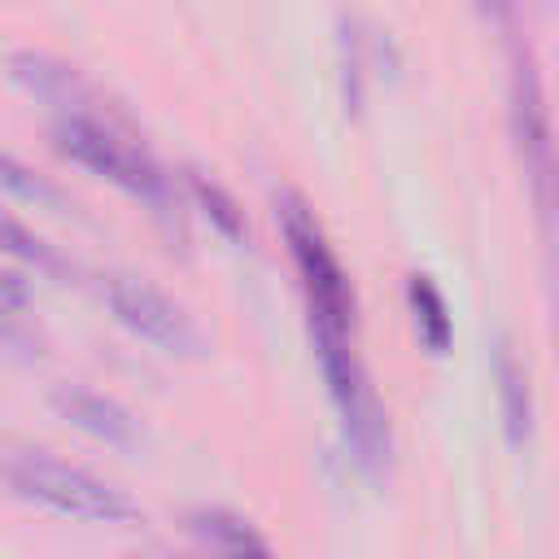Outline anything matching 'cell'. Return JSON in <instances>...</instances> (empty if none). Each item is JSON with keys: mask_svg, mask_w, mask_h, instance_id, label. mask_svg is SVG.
I'll return each instance as SVG.
<instances>
[{"mask_svg": "<svg viewBox=\"0 0 559 559\" xmlns=\"http://www.w3.org/2000/svg\"><path fill=\"white\" fill-rule=\"evenodd\" d=\"M4 485L13 498L48 507L57 515L70 520H87V524H114V528H140L144 524V507L114 489L109 480L92 476L87 467L61 463L48 450H9L4 454Z\"/></svg>", "mask_w": 559, "mask_h": 559, "instance_id": "6da1fadb", "label": "cell"}, {"mask_svg": "<svg viewBox=\"0 0 559 559\" xmlns=\"http://www.w3.org/2000/svg\"><path fill=\"white\" fill-rule=\"evenodd\" d=\"M52 144L61 157H70L74 166L100 175L105 183L122 188L127 197H135L140 205H148L153 214H170L175 192L166 170L148 157L144 144H135L122 127H114L100 109H83V114H57L52 122Z\"/></svg>", "mask_w": 559, "mask_h": 559, "instance_id": "7a4b0ae2", "label": "cell"}, {"mask_svg": "<svg viewBox=\"0 0 559 559\" xmlns=\"http://www.w3.org/2000/svg\"><path fill=\"white\" fill-rule=\"evenodd\" d=\"M310 341H314V358H319L328 397L341 419L345 450L371 480H380L393 459V428H389L384 402L376 397V384L367 380V371L354 354V332H310Z\"/></svg>", "mask_w": 559, "mask_h": 559, "instance_id": "3957f363", "label": "cell"}, {"mask_svg": "<svg viewBox=\"0 0 559 559\" xmlns=\"http://www.w3.org/2000/svg\"><path fill=\"white\" fill-rule=\"evenodd\" d=\"M275 218H280V231H284V245H288V258H293V271H297L301 297H306L310 332H354V314H358L354 284H349L336 249L328 245L314 210L306 205V197L280 192Z\"/></svg>", "mask_w": 559, "mask_h": 559, "instance_id": "277c9868", "label": "cell"}, {"mask_svg": "<svg viewBox=\"0 0 559 559\" xmlns=\"http://www.w3.org/2000/svg\"><path fill=\"white\" fill-rule=\"evenodd\" d=\"M511 135H515L537 210L546 218H559V162L550 140V109H546L537 66L528 57H515V70H511Z\"/></svg>", "mask_w": 559, "mask_h": 559, "instance_id": "5b68a950", "label": "cell"}, {"mask_svg": "<svg viewBox=\"0 0 559 559\" xmlns=\"http://www.w3.org/2000/svg\"><path fill=\"white\" fill-rule=\"evenodd\" d=\"M109 314L140 341H148L153 349L170 354V358H192L201 354V328L192 323V314L170 301L162 288H153L148 280L135 275H105L100 284Z\"/></svg>", "mask_w": 559, "mask_h": 559, "instance_id": "8992f818", "label": "cell"}, {"mask_svg": "<svg viewBox=\"0 0 559 559\" xmlns=\"http://www.w3.org/2000/svg\"><path fill=\"white\" fill-rule=\"evenodd\" d=\"M52 411H57L70 428H79V432H87V437H96V441H105V445H114V450H122V454L140 450V441H144L140 419H135L122 402H114V397H105V393H96V389L61 384V389H52Z\"/></svg>", "mask_w": 559, "mask_h": 559, "instance_id": "52a82bcc", "label": "cell"}, {"mask_svg": "<svg viewBox=\"0 0 559 559\" xmlns=\"http://www.w3.org/2000/svg\"><path fill=\"white\" fill-rule=\"evenodd\" d=\"M9 74L13 83H22L31 96H39L44 105H52L57 114H83L96 109V92L83 83V74L48 52H13L9 57Z\"/></svg>", "mask_w": 559, "mask_h": 559, "instance_id": "ba28073f", "label": "cell"}, {"mask_svg": "<svg viewBox=\"0 0 559 559\" xmlns=\"http://www.w3.org/2000/svg\"><path fill=\"white\" fill-rule=\"evenodd\" d=\"M489 376H493V393H498V415H502L507 445L524 450L528 437H533V384H528V371L515 358L511 341H498L493 345Z\"/></svg>", "mask_w": 559, "mask_h": 559, "instance_id": "9c48e42d", "label": "cell"}, {"mask_svg": "<svg viewBox=\"0 0 559 559\" xmlns=\"http://www.w3.org/2000/svg\"><path fill=\"white\" fill-rule=\"evenodd\" d=\"M183 528H188L201 546L223 550V555H271V542H266L245 515H236V511H227V507H201V511H192V515L183 520Z\"/></svg>", "mask_w": 559, "mask_h": 559, "instance_id": "30bf717a", "label": "cell"}, {"mask_svg": "<svg viewBox=\"0 0 559 559\" xmlns=\"http://www.w3.org/2000/svg\"><path fill=\"white\" fill-rule=\"evenodd\" d=\"M406 306H411V319H415V332H419L424 349L428 354H445L450 336H454V323H450L441 288L428 275H411L406 280Z\"/></svg>", "mask_w": 559, "mask_h": 559, "instance_id": "8fae6325", "label": "cell"}, {"mask_svg": "<svg viewBox=\"0 0 559 559\" xmlns=\"http://www.w3.org/2000/svg\"><path fill=\"white\" fill-rule=\"evenodd\" d=\"M188 192H192V201L201 205V214L210 218V227H214L218 236H227L231 245H245V240H249V218H245L240 201H236L218 179H210V175H201V170H188Z\"/></svg>", "mask_w": 559, "mask_h": 559, "instance_id": "7c38bea8", "label": "cell"}, {"mask_svg": "<svg viewBox=\"0 0 559 559\" xmlns=\"http://www.w3.org/2000/svg\"><path fill=\"white\" fill-rule=\"evenodd\" d=\"M4 240H9V258H17V262H26L31 271H39V275H48V280H57V284H66V280H74V266L48 245V240H39V236H31L13 214L4 218Z\"/></svg>", "mask_w": 559, "mask_h": 559, "instance_id": "4fadbf2b", "label": "cell"}, {"mask_svg": "<svg viewBox=\"0 0 559 559\" xmlns=\"http://www.w3.org/2000/svg\"><path fill=\"white\" fill-rule=\"evenodd\" d=\"M4 192L13 201H31V205H61L57 188H48L39 175H31L17 157H4Z\"/></svg>", "mask_w": 559, "mask_h": 559, "instance_id": "5bb4252c", "label": "cell"}, {"mask_svg": "<svg viewBox=\"0 0 559 559\" xmlns=\"http://www.w3.org/2000/svg\"><path fill=\"white\" fill-rule=\"evenodd\" d=\"M472 4H476L480 17H489V22H498V26L511 22V0H472Z\"/></svg>", "mask_w": 559, "mask_h": 559, "instance_id": "9a60e30c", "label": "cell"}]
</instances>
